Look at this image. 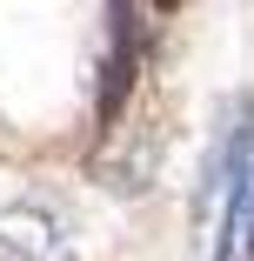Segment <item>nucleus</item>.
<instances>
[{"mask_svg": "<svg viewBox=\"0 0 254 261\" xmlns=\"http://www.w3.org/2000/svg\"><path fill=\"white\" fill-rule=\"evenodd\" d=\"M140 74V20H134V0H107V61H100V94H94V114L114 121L121 100L134 94Z\"/></svg>", "mask_w": 254, "mask_h": 261, "instance_id": "nucleus-1", "label": "nucleus"}]
</instances>
